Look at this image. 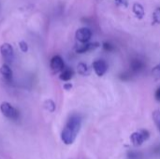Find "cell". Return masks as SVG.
Returning a JSON list of instances; mask_svg holds the SVG:
<instances>
[{"mask_svg":"<svg viewBox=\"0 0 160 159\" xmlns=\"http://www.w3.org/2000/svg\"><path fill=\"white\" fill-rule=\"evenodd\" d=\"M155 98H156L157 101L160 102V87H158V88L157 89V91H156V93H155Z\"/></svg>","mask_w":160,"mask_h":159,"instance_id":"obj_21","label":"cell"},{"mask_svg":"<svg viewBox=\"0 0 160 159\" xmlns=\"http://www.w3.org/2000/svg\"><path fill=\"white\" fill-rule=\"evenodd\" d=\"M99 47V43L98 42H93V43H82V45L79 46L77 49H76V52L77 53H84V52H90L92 50H95L97 48Z\"/></svg>","mask_w":160,"mask_h":159,"instance_id":"obj_9","label":"cell"},{"mask_svg":"<svg viewBox=\"0 0 160 159\" xmlns=\"http://www.w3.org/2000/svg\"><path fill=\"white\" fill-rule=\"evenodd\" d=\"M50 67H51V69L52 70L53 73L61 72L65 68V63H64L63 58L60 55H54L51 59Z\"/></svg>","mask_w":160,"mask_h":159,"instance_id":"obj_6","label":"cell"},{"mask_svg":"<svg viewBox=\"0 0 160 159\" xmlns=\"http://www.w3.org/2000/svg\"><path fill=\"white\" fill-rule=\"evenodd\" d=\"M153 22L160 24V7H158L153 12Z\"/></svg>","mask_w":160,"mask_h":159,"instance_id":"obj_16","label":"cell"},{"mask_svg":"<svg viewBox=\"0 0 160 159\" xmlns=\"http://www.w3.org/2000/svg\"><path fill=\"white\" fill-rule=\"evenodd\" d=\"M73 76H74V71L71 68L67 67L61 71V73L59 75V79L61 81H64V82H68L73 78Z\"/></svg>","mask_w":160,"mask_h":159,"instance_id":"obj_10","label":"cell"},{"mask_svg":"<svg viewBox=\"0 0 160 159\" xmlns=\"http://www.w3.org/2000/svg\"><path fill=\"white\" fill-rule=\"evenodd\" d=\"M0 111L2 112V114L9 120L16 121L20 117V112H18V110L15 109L8 102H6V101L2 102L0 105Z\"/></svg>","mask_w":160,"mask_h":159,"instance_id":"obj_2","label":"cell"},{"mask_svg":"<svg viewBox=\"0 0 160 159\" xmlns=\"http://www.w3.org/2000/svg\"><path fill=\"white\" fill-rule=\"evenodd\" d=\"M44 108L50 112H53L55 111V103L52 100V99H47L44 102Z\"/></svg>","mask_w":160,"mask_h":159,"instance_id":"obj_14","label":"cell"},{"mask_svg":"<svg viewBox=\"0 0 160 159\" xmlns=\"http://www.w3.org/2000/svg\"><path fill=\"white\" fill-rule=\"evenodd\" d=\"M151 73H152L153 78H154L156 81H158V80H160V64L157 65L156 67H153V69H152Z\"/></svg>","mask_w":160,"mask_h":159,"instance_id":"obj_15","label":"cell"},{"mask_svg":"<svg viewBox=\"0 0 160 159\" xmlns=\"http://www.w3.org/2000/svg\"><path fill=\"white\" fill-rule=\"evenodd\" d=\"M132 10H133L134 14L136 15V17L138 19H140V20H142L144 17V15H145L144 7L140 3H134V5L132 7Z\"/></svg>","mask_w":160,"mask_h":159,"instance_id":"obj_11","label":"cell"},{"mask_svg":"<svg viewBox=\"0 0 160 159\" xmlns=\"http://www.w3.org/2000/svg\"><path fill=\"white\" fill-rule=\"evenodd\" d=\"M77 70H78V73L80 75H82V76H87L90 73V69H89L88 66L84 63H82V62L78 64Z\"/></svg>","mask_w":160,"mask_h":159,"instance_id":"obj_13","label":"cell"},{"mask_svg":"<svg viewBox=\"0 0 160 159\" xmlns=\"http://www.w3.org/2000/svg\"><path fill=\"white\" fill-rule=\"evenodd\" d=\"M155 153H156L157 155H160V146L157 147V148L155 149Z\"/></svg>","mask_w":160,"mask_h":159,"instance_id":"obj_23","label":"cell"},{"mask_svg":"<svg viewBox=\"0 0 160 159\" xmlns=\"http://www.w3.org/2000/svg\"><path fill=\"white\" fill-rule=\"evenodd\" d=\"M103 49L106 51V52H112L114 50V46L112 45L110 42H104L103 45H102Z\"/></svg>","mask_w":160,"mask_h":159,"instance_id":"obj_20","label":"cell"},{"mask_svg":"<svg viewBox=\"0 0 160 159\" xmlns=\"http://www.w3.org/2000/svg\"><path fill=\"white\" fill-rule=\"evenodd\" d=\"M75 37L81 43H87L92 37V31L87 27L79 28L75 33Z\"/></svg>","mask_w":160,"mask_h":159,"instance_id":"obj_5","label":"cell"},{"mask_svg":"<svg viewBox=\"0 0 160 159\" xmlns=\"http://www.w3.org/2000/svg\"><path fill=\"white\" fill-rule=\"evenodd\" d=\"M71 88H72V84H71V83H65V84H64V89H65V90L68 91V90H70Z\"/></svg>","mask_w":160,"mask_h":159,"instance_id":"obj_22","label":"cell"},{"mask_svg":"<svg viewBox=\"0 0 160 159\" xmlns=\"http://www.w3.org/2000/svg\"><path fill=\"white\" fill-rule=\"evenodd\" d=\"M0 52L3 59L7 62V64H10L14 58V50L11 44L6 42L0 46Z\"/></svg>","mask_w":160,"mask_h":159,"instance_id":"obj_4","label":"cell"},{"mask_svg":"<svg viewBox=\"0 0 160 159\" xmlns=\"http://www.w3.org/2000/svg\"><path fill=\"white\" fill-rule=\"evenodd\" d=\"M93 69L98 76L101 77L107 72L108 65L104 60H96L93 63Z\"/></svg>","mask_w":160,"mask_h":159,"instance_id":"obj_7","label":"cell"},{"mask_svg":"<svg viewBox=\"0 0 160 159\" xmlns=\"http://www.w3.org/2000/svg\"><path fill=\"white\" fill-rule=\"evenodd\" d=\"M115 4L117 7L127 8L128 7V0H115Z\"/></svg>","mask_w":160,"mask_h":159,"instance_id":"obj_18","label":"cell"},{"mask_svg":"<svg viewBox=\"0 0 160 159\" xmlns=\"http://www.w3.org/2000/svg\"><path fill=\"white\" fill-rule=\"evenodd\" d=\"M130 67H131L132 71L140 72L144 67V63L142 60H140V59H133L130 62Z\"/></svg>","mask_w":160,"mask_h":159,"instance_id":"obj_12","label":"cell"},{"mask_svg":"<svg viewBox=\"0 0 160 159\" xmlns=\"http://www.w3.org/2000/svg\"><path fill=\"white\" fill-rule=\"evenodd\" d=\"M153 119H154V122L157 125L158 130L160 131V111H155L153 112Z\"/></svg>","mask_w":160,"mask_h":159,"instance_id":"obj_17","label":"cell"},{"mask_svg":"<svg viewBox=\"0 0 160 159\" xmlns=\"http://www.w3.org/2000/svg\"><path fill=\"white\" fill-rule=\"evenodd\" d=\"M0 74L2 75V77L4 78V80L8 82H12V78H13V73L11 68L9 67L8 64H4L1 66L0 67Z\"/></svg>","mask_w":160,"mask_h":159,"instance_id":"obj_8","label":"cell"},{"mask_svg":"<svg viewBox=\"0 0 160 159\" xmlns=\"http://www.w3.org/2000/svg\"><path fill=\"white\" fill-rule=\"evenodd\" d=\"M19 47H20V50L22 52H28V44L24 40H22V41L19 42Z\"/></svg>","mask_w":160,"mask_h":159,"instance_id":"obj_19","label":"cell"},{"mask_svg":"<svg viewBox=\"0 0 160 159\" xmlns=\"http://www.w3.org/2000/svg\"><path fill=\"white\" fill-rule=\"evenodd\" d=\"M82 127V117L79 114H72L67 121L62 133H61V140L62 142L67 144V145H70L72 144Z\"/></svg>","mask_w":160,"mask_h":159,"instance_id":"obj_1","label":"cell"},{"mask_svg":"<svg viewBox=\"0 0 160 159\" xmlns=\"http://www.w3.org/2000/svg\"><path fill=\"white\" fill-rule=\"evenodd\" d=\"M150 137V134L148 130L146 129H141L139 131L133 132L130 136V141L134 146H140L144 142H146Z\"/></svg>","mask_w":160,"mask_h":159,"instance_id":"obj_3","label":"cell"}]
</instances>
